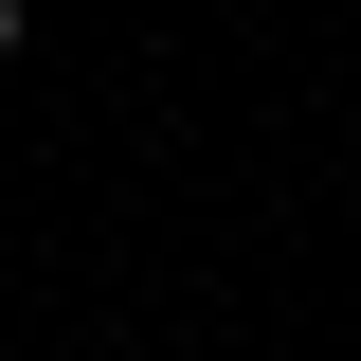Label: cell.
I'll return each instance as SVG.
<instances>
[{"label": "cell", "instance_id": "obj_1", "mask_svg": "<svg viewBox=\"0 0 361 361\" xmlns=\"http://www.w3.org/2000/svg\"><path fill=\"white\" fill-rule=\"evenodd\" d=\"M18 37H37V18H18V0H0V73H18Z\"/></svg>", "mask_w": 361, "mask_h": 361}]
</instances>
